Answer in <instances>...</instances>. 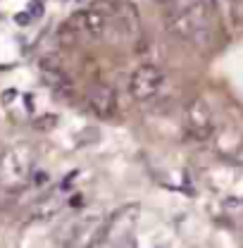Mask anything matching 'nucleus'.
<instances>
[{
    "instance_id": "f257e3e1",
    "label": "nucleus",
    "mask_w": 243,
    "mask_h": 248,
    "mask_svg": "<svg viewBox=\"0 0 243 248\" xmlns=\"http://www.w3.org/2000/svg\"><path fill=\"white\" fill-rule=\"evenodd\" d=\"M165 24L179 41L200 48L210 36V7L205 0H172L165 12Z\"/></svg>"
},
{
    "instance_id": "6e6552de",
    "label": "nucleus",
    "mask_w": 243,
    "mask_h": 248,
    "mask_svg": "<svg viewBox=\"0 0 243 248\" xmlns=\"http://www.w3.org/2000/svg\"><path fill=\"white\" fill-rule=\"evenodd\" d=\"M86 100H89L91 112L98 115L100 120L112 117L115 110H117V93H115V89L110 84H95V86H91Z\"/></svg>"
},
{
    "instance_id": "20e7f679",
    "label": "nucleus",
    "mask_w": 243,
    "mask_h": 248,
    "mask_svg": "<svg viewBox=\"0 0 243 248\" xmlns=\"http://www.w3.org/2000/svg\"><path fill=\"white\" fill-rule=\"evenodd\" d=\"M183 131L193 143H205L214 134V115L210 103L203 95H196L183 108Z\"/></svg>"
},
{
    "instance_id": "7ed1b4c3",
    "label": "nucleus",
    "mask_w": 243,
    "mask_h": 248,
    "mask_svg": "<svg viewBox=\"0 0 243 248\" xmlns=\"http://www.w3.org/2000/svg\"><path fill=\"white\" fill-rule=\"evenodd\" d=\"M138 215H141V205L138 203H129V205H122L120 210H115L107 219H103L100 222V232H98L100 246H110V248L122 246L131 236V232L136 229Z\"/></svg>"
},
{
    "instance_id": "1a4fd4ad",
    "label": "nucleus",
    "mask_w": 243,
    "mask_h": 248,
    "mask_svg": "<svg viewBox=\"0 0 243 248\" xmlns=\"http://www.w3.org/2000/svg\"><path fill=\"white\" fill-rule=\"evenodd\" d=\"M60 208H62L60 201H58V198H50V201L41 203V208L36 210V215L33 217H38V219H48V217H53L55 213H60Z\"/></svg>"
},
{
    "instance_id": "0eeeda50",
    "label": "nucleus",
    "mask_w": 243,
    "mask_h": 248,
    "mask_svg": "<svg viewBox=\"0 0 243 248\" xmlns=\"http://www.w3.org/2000/svg\"><path fill=\"white\" fill-rule=\"evenodd\" d=\"M100 222L98 217H84L74 224V229L69 232L67 246L64 248H98V232H100Z\"/></svg>"
},
{
    "instance_id": "f03ea898",
    "label": "nucleus",
    "mask_w": 243,
    "mask_h": 248,
    "mask_svg": "<svg viewBox=\"0 0 243 248\" xmlns=\"http://www.w3.org/2000/svg\"><path fill=\"white\" fill-rule=\"evenodd\" d=\"M33 174V153L29 146H10L0 155V186L5 191H22Z\"/></svg>"
},
{
    "instance_id": "39448f33",
    "label": "nucleus",
    "mask_w": 243,
    "mask_h": 248,
    "mask_svg": "<svg viewBox=\"0 0 243 248\" xmlns=\"http://www.w3.org/2000/svg\"><path fill=\"white\" fill-rule=\"evenodd\" d=\"M162 84H165V74H162L160 67L141 64L129 77V95L138 103H146V100H152L160 93Z\"/></svg>"
},
{
    "instance_id": "9d476101",
    "label": "nucleus",
    "mask_w": 243,
    "mask_h": 248,
    "mask_svg": "<svg viewBox=\"0 0 243 248\" xmlns=\"http://www.w3.org/2000/svg\"><path fill=\"white\" fill-rule=\"evenodd\" d=\"M231 2H236V0H231Z\"/></svg>"
},
{
    "instance_id": "423d86ee",
    "label": "nucleus",
    "mask_w": 243,
    "mask_h": 248,
    "mask_svg": "<svg viewBox=\"0 0 243 248\" xmlns=\"http://www.w3.org/2000/svg\"><path fill=\"white\" fill-rule=\"evenodd\" d=\"M110 7H112V5H110ZM69 22H72V27L76 29V33H81V36H86V38H91V41H100V38H105L107 31H110V12H105L103 5H93L89 10L76 12Z\"/></svg>"
}]
</instances>
